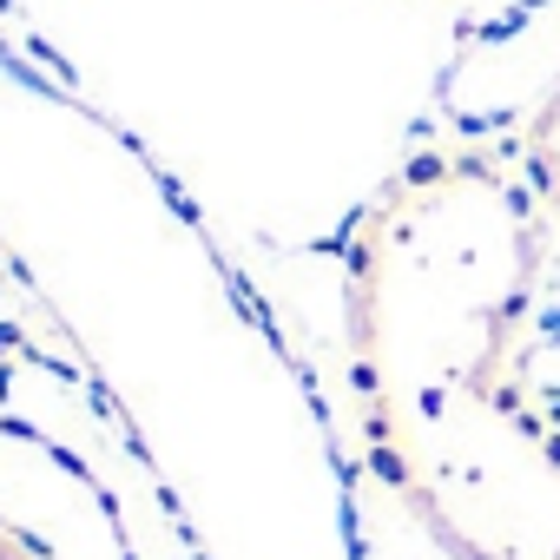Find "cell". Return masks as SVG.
<instances>
[{
    "instance_id": "3957f363",
    "label": "cell",
    "mask_w": 560,
    "mask_h": 560,
    "mask_svg": "<svg viewBox=\"0 0 560 560\" xmlns=\"http://www.w3.org/2000/svg\"><path fill=\"white\" fill-rule=\"evenodd\" d=\"M521 178L534 185L540 211L560 218V86L534 106V119L521 132Z\"/></svg>"
},
{
    "instance_id": "277c9868",
    "label": "cell",
    "mask_w": 560,
    "mask_h": 560,
    "mask_svg": "<svg viewBox=\"0 0 560 560\" xmlns=\"http://www.w3.org/2000/svg\"><path fill=\"white\" fill-rule=\"evenodd\" d=\"M0 560H54L40 540H27L21 527H8V521H0Z\"/></svg>"
},
{
    "instance_id": "6da1fadb",
    "label": "cell",
    "mask_w": 560,
    "mask_h": 560,
    "mask_svg": "<svg viewBox=\"0 0 560 560\" xmlns=\"http://www.w3.org/2000/svg\"><path fill=\"white\" fill-rule=\"evenodd\" d=\"M547 257L534 185L494 152H422L357 218L343 343L357 429L514 383Z\"/></svg>"
},
{
    "instance_id": "7a4b0ae2",
    "label": "cell",
    "mask_w": 560,
    "mask_h": 560,
    "mask_svg": "<svg viewBox=\"0 0 560 560\" xmlns=\"http://www.w3.org/2000/svg\"><path fill=\"white\" fill-rule=\"evenodd\" d=\"M363 435L383 488L455 560H560V429L521 383L383 416Z\"/></svg>"
}]
</instances>
